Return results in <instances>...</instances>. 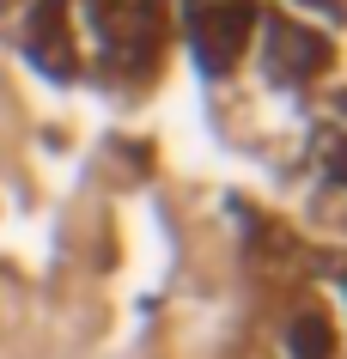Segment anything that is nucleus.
Instances as JSON below:
<instances>
[{"instance_id":"f257e3e1","label":"nucleus","mask_w":347,"mask_h":359,"mask_svg":"<svg viewBox=\"0 0 347 359\" xmlns=\"http://www.w3.org/2000/svg\"><path fill=\"white\" fill-rule=\"evenodd\" d=\"M256 61H262V79L280 86V92H299L329 67V37L305 19H287V13H268L256 19Z\"/></svg>"},{"instance_id":"f03ea898","label":"nucleus","mask_w":347,"mask_h":359,"mask_svg":"<svg viewBox=\"0 0 347 359\" xmlns=\"http://www.w3.org/2000/svg\"><path fill=\"white\" fill-rule=\"evenodd\" d=\"M256 0H195L189 6V49L207 74H231L256 43Z\"/></svg>"},{"instance_id":"7ed1b4c3","label":"nucleus","mask_w":347,"mask_h":359,"mask_svg":"<svg viewBox=\"0 0 347 359\" xmlns=\"http://www.w3.org/2000/svg\"><path fill=\"white\" fill-rule=\"evenodd\" d=\"M25 49L49 67V74H74V25H67V0H37L25 19Z\"/></svg>"},{"instance_id":"20e7f679","label":"nucleus","mask_w":347,"mask_h":359,"mask_svg":"<svg viewBox=\"0 0 347 359\" xmlns=\"http://www.w3.org/2000/svg\"><path fill=\"white\" fill-rule=\"evenodd\" d=\"M287 359H335L341 347V317L329 311V304H299L287 317Z\"/></svg>"},{"instance_id":"39448f33","label":"nucleus","mask_w":347,"mask_h":359,"mask_svg":"<svg viewBox=\"0 0 347 359\" xmlns=\"http://www.w3.org/2000/svg\"><path fill=\"white\" fill-rule=\"evenodd\" d=\"M317 165H323V177L347 195V128H341V122L317 134Z\"/></svg>"},{"instance_id":"423d86ee","label":"nucleus","mask_w":347,"mask_h":359,"mask_svg":"<svg viewBox=\"0 0 347 359\" xmlns=\"http://www.w3.org/2000/svg\"><path fill=\"white\" fill-rule=\"evenodd\" d=\"M292 6L311 13V19H317V13H323V19H341V0H292Z\"/></svg>"}]
</instances>
